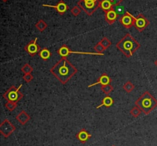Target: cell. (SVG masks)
<instances>
[{
    "label": "cell",
    "instance_id": "cell-1",
    "mask_svg": "<svg viewBox=\"0 0 157 146\" xmlns=\"http://www.w3.org/2000/svg\"><path fill=\"white\" fill-rule=\"evenodd\" d=\"M51 73L62 84H65L75 76L78 69L66 58H62L50 70Z\"/></svg>",
    "mask_w": 157,
    "mask_h": 146
},
{
    "label": "cell",
    "instance_id": "cell-2",
    "mask_svg": "<svg viewBox=\"0 0 157 146\" xmlns=\"http://www.w3.org/2000/svg\"><path fill=\"white\" fill-rule=\"evenodd\" d=\"M117 47L127 58H131L133 54L140 47V44L130 34H127L119 42L117 43Z\"/></svg>",
    "mask_w": 157,
    "mask_h": 146
},
{
    "label": "cell",
    "instance_id": "cell-3",
    "mask_svg": "<svg viewBox=\"0 0 157 146\" xmlns=\"http://www.w3.org/2000/svg\"><path fill=\"white\" fill-rule=\"evenodd\" d=\"M135 106L139 107L144 114L148 115L157 107V99L150 92L146 91L136 99Z\"/></svg>",
    "mask_w": 157,
    "mask_h": 146
},
{
    "label": "cell",
    "instance_id": "cell-4",
    "mask_svg": "<svg viewBox=\"0 0 157 146\" xmlns=\"http://www.w3.org/2000/svg\"><path fill=\"white\" fill-rule=\"evenodd\" d=\"M21 86H22V84H20L18 87H14V86L11 87L10 88L6 90V92H5V93L3 94V98L6 101L18 103L23 98V94L20 91V89L21 88Z\"/></svg>",
    "mask_w": 157,
    "mask_h": 146
},
{
    "label": "cell",
    "instance_id": "cell-5",
    "mask_svg": "<svg viewBox=\"0 0 157 146\" xmlns=\"http://www.w3.org/2000/svg\"><path fill=\"white\" fill-rule=\"evenodd\" d=\"M78 4L89 15H92L100 7V2L98 0H80Z\"/></svg>",
    "mask_w": 157,
    "mask_h": 146
},
{
    "label": "cell",
    "instance_id": "cell-6",
    "mask_svg": "<svg viewBox=\"0 0 157 146\" xmlns=\"http://www.w3.org/2000/svg\"><path fill=\"white\" fill-rule=\"evenodd\" d=\"M58 54L61 58H67L70 54H87V55H98L104 56V54H100L98 52H82V51H73L68 48L67 45L64 44L58 50Z\"/></svg>",
    "mask_w": 157,
    "mask_h": 146
},
{
    "label": "cell",
    "instance_id": "cell-7",
    "mask_svg": "<svg viewBox=\"0 0 157 146\" xmlns=\"http://www.w3.org/2000/svg\"><path fill=\"white\" fill-rule=\"evenodd\" d=\"M15 129L16 128L15 125L7 119H5L0 125V133L5 138H9Z\"/></svg>",
    "mask_w": 157,
    "mask_h": 146
},
{
    "label": "cell",
    "instance_id": "cell-8",
    "mask_svg": "<svg viewBox=\"0 0 157 146\" xmlns=\"http://www.w3.org/2000/svg\"><path fill=\"white\" fill-rule=\"evenodd\" d=\"M149 24H150L149 20L142 14L138 15L136 17H134V25L133 26L139 32H143Z\"/></svg>",
    "mask_w": 157,
    "mask_h": 146
},
{
    "label": "cell",
    "instance_id": "cell-9",
    "mask_svg": "<svg viewBox=\"0 0 157 146\" xmlns=\"http://www.w3.org/2000/svg\"><path fill=\"white\" fill-rule=\"evenodd\" d=\"M37 41H38V38H35L33 41H31L25 47V51L30 55L31 57H34L39 53L40 51L41 50V47H39L38 44H37Z\"/></svg>",
    "mask_w": 157,
    "mask_h": 146
},
{
    "label": "cell",
    "instance_id": "cell-10",
    "mask_svg": "<svg viewBox=\"0 0 157 146\" xmlns=\"http://www.w3.org/2000/svg\"><path fill=\"white\" fill-rule=\"evenodd\" d=\"M120 21L126 28H130L134 25V16H133L128 12H126L125 15H122L120 18Z\"/></svg>",
    "mask_w": 157,
    "mask_h": 146
},
{
    "label": "cell",
    "instance_id": "cell-11",
    "mask_svg": "<svg viewBox=\"0 0 157 146\" xmlns=\"http://www.w3.org/2000/svg\"><path fill=\"white\" fill-rule=\"evenodd\" d=\"M111 82H112L111 78H110L106 73H103L102 74H101V76L98 78V81L94 83V84H90V85L88 86V88H90V87H94V86L95 85H98V84H101L102 86L108 85V84H111Z\"/></svg>",
    "mask_w": 157,
    "mask_h": 146
},
{
    "label": "cell",
    "instance_id": "cell-12",
    "mask_svg": "<svg viewBox=\"0 0 157 146\" xmlns=\"http://www.w3.org/2000/svg\"><path fill=\"white\" fill-rule=\"evenodd\" d=\"M92 135H90L88 132L84 129H82L78 134L76 135V138L81 143L84 144L87 142L91 138Z\"/></svg>",
    "mask_w": 157,
    "mask_h": 146
},
{
    "label": "cell",
    "instance_id": "cell-13",
    "mask_svg": "<svg viewBox=\"0 0 157 146\" xmlns=\"http://www.w3.org/2000/svg\"><path fill=\"white\" fill-rule=\"evenodd\" d=\"M42 6H47V7L54 8L58 11V12L61 15H64L67 10H68V6L66 5V3L63 1H60L56 6H48V5H42Z\"/></svg>",
    "mask_w": 157,
    "mask_h": 146
},
{
    "label": "cell",
    "instance_id": "cell-14",
    "mask_svg": "<svg viewBox=\"0 0 157 146\" xmlns=\"http://www.w3.org/2000/svg\"><path fill=\"white\" fill-rule=\"evenodd\" d=\"M15 119H16V120L18 121L21 125H25V124L31 119V116H29L25 110H22V111H21L18 115H17Z\"/></svg>",
    "mask_w": 157,
    "mask_h": 146
},
{
    "label": "cell",
    "instance_id": "cell-15",
    "mask_svg": "<svg viewBox=\"0 0 157 146\" xmlns=\"http://www.w3.org/2000/svg\"><path fill=\"white\" fill-rule=\"evenodd\" d=\"M118 15L117 13L116 12V11L114 9H111V10L108 11L107 12L105 13V19L109 24H113L116 21Z\"/></svg>",
    "mask_w": 157,
    "mask_h": 146
},
{
    "label": "cell",
    "instance_id": "cell-16",
    "mask_svg": "<svg viewBox=\"0 0 157 146\" xmlns=\"http://www.w3.org/2000/svg\"><path fill=\"white\" fill-rule=\"evenodd\" d=\"M113 98L111 97V96H110L109 95H107V96H105V97L102 100V103H101V104H100L99 106H98V107H96L97 109H100L101 107H107V108H109V107H112V106L113 105Z\"/></svg>",
    "mask_w": 157,
    "mask_h": 146
},
{
    "label": "cell",
    "instance_id": "cell-17",
    "mask_svg": "<svg viewBox=\"0 0 157 146\" xmlns=\"http://www.w3.org/2000/svg\"><path fill=\"white\" fill-rule=\"evenodd\" d=\"M99 6L103 9V11H104L105 13L113 9V5L109 0H101V1H100Z\"/></svg>",
    "mask_w": 157,
    "mask_h": 146
},
{
    "label": "cell",
    "instance_id": "cell-18",
    "mask_svg": "<svg viewBox=\"0 0 157 146\" xmlns=\"http://www.w3.org/2000/svg\"><path fill=\"white\" fill-rule=\"evenodd\" d=\"M38 54H39L40 58L43 61H48L52 57V53H51L50 50L48 48H47V47H44L43 49H41Z\"/></svg>",
    "mask_w": 157,
    "mask_h": 146
},
{
    "label": "cell",
    "instance_id": "cell-19",
    "mask_svg": "<svg viewBox=\"0 0 157 146\" xmlns=\"http://www.w3.org/2000/svg\"><path fill=\"white\" fill-rule=\"evenodd\" d=\"M123 89L125 90L127 93H131L133 90L135 89V86L131 81H127L123 86Z\"/></svg>",
    "mask_w": 157,
    "mask_h": 146
},
{
    "label": "cell",
    "instance_id": "cell-20",
    "mask_svg": "<svg viewBox=\"0 0 157 146\" xmlns=\"http://www.w3.org/2000/svg\"><path fill=\"white\" fill-rule=\"evenodd\" d=\"M35 27L38 29L39 32H43V31L45 30V28H47V24H46L45 21H44L43 20H40L37 22V24H35Z\"/></svg>",
    "mask_w": 157,
    "mask_h": 146
},
{
    "label": "cell",
    "instance_id": "cell-21",
    "mask_svg": "<svg viewBox=\"0 0 157 146\" xmlns=\"http://www.w3.org/2000/svg\"><path fill=\"white\" fill-rule=\"evenodd\" d=\"M99 42L102 44V46L105 48V50H107V48H109V47H110V45L112 44L111 41H110L108 38H106V37H104V38L99 41Z\"/></svg>",
    "mask_w": 157,
    "mask_h": 146
},
{
    "label": "cell",
    "instance_id": "cell-22",
    "mask_svg": "<svg viewBox=\"0 0 157 146\" xmlns=\"http://www.w3.org/2000/svg\"><path fill=\"white\" fill-rule=\"evenodd\" d=\"M33 67L30 65L29 64H25L22 67H21V70L24 74H27V73H32L33 71Z\"/></svg>",
    "mask_w": 157,
    "mask_h": 146
},
{
    "label": "cell",
    "instance_id": "cell-23",
    "mask_svg": "<svg viewBox=\"0 0 157 146\" xmlns=\"http://www.w3.org/2000/svg\"><path fill=\"white\" fill-rule=\"evenodd\" d=\"M141 113H142V110H141L139 107H136V106H135V107L132 108V110H130V115L135 118L139 117L141 115Z\"/></svg>",
    "mask_w": 157,
    "mask_h": 146
},
{
    "label": "cell",
    "instance_id": "cell-24",
    "mask_svg": "<svg viewBox=\"0 0 157 146\" xmlns=\"http://www.w3.org/2000/svg\"><path fill=\"white\" fill-rule=\"evenodd\" d=\"M101 90H102L103 93H105L106 95H109L111 92H113V87L111 85V84L102 86V87H101Z\"/></svg>",
    "mask_w": 157,
    "mask_h": 146
},
{
    "label": "cell",
    "instance_id": "cell-25",
    "mask_svg": "<svg viewBox=\"0 0 157 146\" xmlns=\"http://www.w3.org/2000/svg\"><path fill=\"white\" fill-rule=\"evenodd\" d=\"M113 9L116 11V12L117 13L118 15H125V13H126L125 9H124V6H120V5H118V6L113 7Z\"/></svg>",
    "mask_w": 157,
    "mask_h": 146
},
{
    "label": "cell",
    "instance_id": "cell-26",
    "mask_svg": "<svg viewBox=\"0 0 157 146\" xmlns=\"http://www.w3.org/2000/svg\"><path fill=\"white\" fill-rule=\"evenodd\" d=\"M5 107H6V108L9 111L12 112L13 111V110H15V109L16 108L17 103H13V102H9V101H7V103H6Z\"/></svg>",
    "mask_w": 157,
    "mask_h": 146
},
{
    "label": "cell",
    "instance_id": "cell-27",
    "mask_svg": "<svg viewBox=\"0 0 157 146\" xmlns=\"http://www.w3.org/2000/svg\"><path fill=\"white\" fill-rule=\"evenodd\" d=\"M94 49L95 51H96V52H98V53H100V54H104L103 52L105 51V48H104V47L102 46V44H101L100 42L97 43L96 44H95L94 47Z\"/></svg>",
    "mask_w": 157,
    "mask_h": 146
},
{
    "label": "cell",
    "instance_id": "cell-28",
    "mask_svg": "<svg viewBox=\"0 0 157 146\" xmlns=\"http://www.w3.org/2000/svg\"><path fill=\"white\" fill-rule=\"evenodd\" d=\"M34 79V77L32 73H27V74H24L23 76V80L25 81L26 83H29Z\"/></svg>",
    "mask_w": 157,
    "mask_h": 146
},
{
    "label": "cell",
    "instance_id": "cell-29",
    "mask_svg": "<svg viewBox=\"0 0 157 146\" xmlns=\"http://www.w3.org/2000/svg\"><path fill=\"white\" fill-rule=\"evenodd\" d=\"M71 13L72 15H74L75 16H78L80 13H81V9H80L78 6H75L73 9H71Z\"/></svg>",
    "mask_w": 157,
    "mask_h": 146
},
{
    "label": "cell",
    "instance_id": "cell-30",
    "mask_svg": "<svg viewBox=\"0 0 157 146\" xmlns=\"http://www.w3.org/2000/svg\"><path fill=\"white\" fill-rule=\"evenodd\" d=\"M109 1L112 3V5H113V7H115V6L120 5V3H121L123 0H109Z\"/></svg>",
    "mask_w": 157,
    "mask_h": 146
},
{
    "label": "cell",
    "instance_id": "cell-31",
    "mask_svg": "<svg viewBox=\"0 0 157 146\" xmlns=\"http://www.w3.org/2000/svg\"><path fill=\"white\" fill-rule=\"evenodd\" d=\"M154 64H155V65H156V67H157V59L156 60V61H155Z\"/></svg>",
    "mask_w": 157,
    "mask_h": 146
},
{
    "label": "cell",
    "instance_id": "cell-32",
    "mask_svg": "<svg viewBox=\"0 0 157 146\" xmlns=\"http://www.w3.org/2000/svg\"><path fill=\"white\" fill-rule=\"evenodd\" d=\"M111 146H116V145H111Z\"/></svg>",
    "mask_w": 157,
    "mask_h": 146
}]
</instances>
